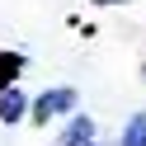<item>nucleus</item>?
Listing matches in <instances>:
<instances>
[{"label": "nucleus", "instance_id": "f257e3e1", "mask_svg": "<svg viewBox=\"0 0 146 146\" xmlns=\"http://www.w3.org/2000/svg\"><path fill=\"white\" fill-rule=\"evenodd\" d=\"M76 99H80V94H76L71 85H61V90H42L38 99H29V118H33L38 127H47L52 118H66V113H76Z\"/></svg>", "mask_w": 146, "mask_h": 146}, {"label": "nucleus", "instance_id": "f03ea898", "mask_svg": "<svg viewBox=\"0 0 146 146\" xmlns=\"http://www.w3.org/2000/svg\"><path fill=\"white\" fill-rule=\"evenodd\" d=\"M24 118H29V94H24L19 85L0 90V123H5V127H19Z\"/></svg>", "mask_w": 146, "mask_h": 146}, {"label": "nucleus", "instance_id": "7ed1b4c3", "mask_svg": "<svg viewBox=\"0 0 146 146\" xmlns=\"http://www.w3.org/2000/svg\"><path fill=\"white\" fill-rule=\"evenodd\" d=\"M90 141H94V118H85V113H71V123L61 127L57 146H90Z\"/></svg>", "mask_w": 146, "mask_h": 146}, {"label": "nucleus", "instance_id": "20e7f679", "mask_svg": "<svg viewBox=\"0 0 146 146\" xmlns=\"http://www.w3.org/2000/svg\"><path fill=\"white\" fill-rule=\"evenodd\" d=\"M19 76H24V52H0V90L19 85Z\"/></svg>", "mask_w": 146, "mask_h": 146}, {"label": "nucleus", "instance_id": "39448f33", "mask_svg": "<svg viewBox=\"0 0 146 146\" xmlns=\"http://www.w3.org/2000/svg\"><path fill=\"white\" fill-rule=\"evenodd\" d=\"M118 146H146V113H132V118H127Z\"/></svg>", "mask_w": 146, "mask_h": 146}, {"label": "nucleus", "instance_id": "423d86ee", "mask_svg": "<svg viewBox=\"0 0 146 146\" xmlns=\"http://www.w3.org/2000/svg\"><path fill=\"white\" fill-rule=\"evenodd\" d=\"M94 5H127V0H94Z\"/></svg>", "mask_w": 146, "mask_h": 146}, {"label": "nucleus", "instance_id": "0eeeda50", "mask_svg": "<svg viewBox=\"0 0 146 146\" xmlns=\"http://www.w3.org/2000/svg\"><path fill=\"white\" fill-rule=\"evenodd\" d=\"M90 146H99V141H90Z\"/></svg>", "mask_w": 146, "mask_h": 146}]
</instances>
